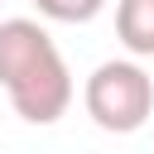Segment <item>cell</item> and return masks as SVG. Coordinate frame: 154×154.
<instances>
[{
	"label": "cell",
	"instance_id": "cell-1",
	"mask_svg": "<svg viewBox=\"0 0 154 154\" xmlns=\"http://www.w3.org/2000/svg\"><path fill=\"white\" fill-rule=\"evenodd\" d=\"M0 87L29 125H53L72 106V72L34 19H5L0 24Z\"/></svg>",
	"mask_w": 154,
	"mask_h": 154
},
{
	"label": "cell",
	"instance_id": "cell-3",
	"mask_svg": "<svg viewBox=\"0 0 154 154\" xmlns=\"http://www.w3.org/2000/svg\"><path fill=\"white\" fill-rule=\"evenodd\" d=\"M116 34L135 58H154V0H120L116 5Z\"/></svg>",
	"mask_w": 154,
	"mask_h": 154
},
{
	"label": "cell",
	"instance_id": "cell-2",
	"mask_svg": "<svg viewBox=\"0 0 154 154\" xmlns=\"http://www.w3.org/2000/svg\"><path fill=\"white\" fill-rule=\"evenodd\" d=\"M82 106H87V116H91L101 130H111V135H135V130L154 116V77H149L140 63H130V58H111V63H101V67L87 77Z\"/></svg>",
	"mask_w": 154,
	"mask_h": 154
},
{
	"label": "cell",
	"instance_id": "cell-4",
	"mask_svg": "<svg viewBox=\"0 0 154 154\" xmlns=\"http://www.w3.org/2000/svg\"><path fill=\"white\" fill-rule=\"evenodd\" d=\"M43 19H58V24H87L106 10V0H34Z\"/></svg>",
	"mask_w": 154,
	"mask_h": 154
}]
</instances>
